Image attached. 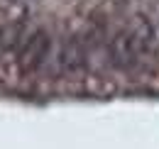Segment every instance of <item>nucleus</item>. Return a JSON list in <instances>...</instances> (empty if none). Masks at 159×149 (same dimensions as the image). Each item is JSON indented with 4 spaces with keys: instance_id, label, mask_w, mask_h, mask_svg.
<instances>
[{
    "instance_id": "7ed1b4c3",
    "label": "nucleus",
    "mask_w": 159,
    "mask_h": 149,
    "mask_svg": "<svg viewBox=\"0 0 159 149\" xmlns=\"http://www.w3.org/2000/svg\"><path fill=\"white\" fill-rule=\"evenodd\" d=\"M52 64L59 74H81L88 66V47L81 37H66L54 47Z\"/></svg>"
},
{
    "instance_id": "f03ea898",
    "label": "nucleus",
    "mask_w": 159,
    "mask_h": 149,
    "mask_svg": "<svg viewBox=\"0 0 159 149\" xmlns=\"http://www.w3.org/2000/svg\"><path fill=\"white\" fill-rule=\"evenodd\" d=\"M52 56H54V39L47 29L37 27L30 29L22 49L17 52V64L22 74H39L44 66H49Z\"/></svg>"
},
{
    "instance_id": "f257e3e1",
    "label": "nucleus",
    "mask_w": 159,
    "mask_h": 149,
    "mask_svg": "<svg viewBox=\"0 0 159 149\" xmlns=\"http://www.w3.org/2000/svg\"><path fill=\"white\" fill-rule=\"evenodd\" d=\"M159 49V27L149 17H135L108 42V61L118 71H135Z\"/></svg>"
}]
</instances>
